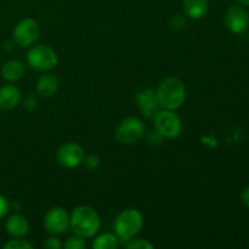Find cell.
<instances>
[{"mask_svg": "<svg viewBox=\"0 0 249 249\" xmlns=\"http://www.w3.org/2000/svg\"><path fill=\"white\" fill-rule=\"evenodd\" d=\"M156 96L160 107L163 109L175 111L182 106L186 99V88L184 83L174 77L165 78L156 90Z\"/></svg>", "mask_w": 249, "mask_h": 249, "instance_id": "6da1fadb", "label": "cell"}, {"mask_svg": "<svg viewBox=\"0 0 249 249\" xmlns=\"http://www.w3.org/2000/svg\"><path fill=\"white\" fill-rule=\"evenodd\" d=\"M100 216L94 208L88 206H80L73 211L70 218V225L72 226L75 235L82 237H92L100 229Z\"/></svg>", "mask_w": 249, "mask_h": 249, "instance_id": "7a4b0ae2", "label": "cell"}, {"mask_svg": "<svg viewBox=\"0 0 249 249\" xmlns=\"http://www.w3.org/2000/svg\"><path fill=\"white\" fill-rule=\"evenodd\" d=\"M142 225V214L138 209H124L118 214L116 221H114V233L119 238V242L124 245L140 232Z\"/></svg>", "mask_w": 249, "mask_h": 249, "instance_id": "3957f363", "label": "cell"}, {"mask_svg": "<svg viewBox=\"0 0 249 249\" xmlns=\"http://www.w3.org/2000/svg\"><path fill=\"white\" fill-rule=\"evenodd\" d=\"M27 62L34 71L46 72L53 70L57 66L58 56L53 48L39 44L29 49L27 53Z\"/></svg>", "mask_w": 249, "mask_h": 249, "instance_id": "277c9868", "label": "cell"}, {"mask_svg": "<svg viewBox=\"0 0 249 249\" xmlns=\"http://www.w3.org/2000/svg\"><path fill=\"white\" fill-rule=\"evenodd\" d=\"M145 134L146 128L142 121L136 117H128L123 119L117 126L114 136H116V140L122 145H133L140 141L145 136Z\"/></svg>", "mask_w": 249, "mask_h": 249, "instance_id": "5b68a950", "label": "cell"}, {"mask_svg": "<svg viewBox=\"0 0 249 249\" xmlns=\"http://www.w3.org/2000/svg\"><path fill=\"white\" fill-rule=\"evenodd\" d=\"M156 130L165 139H175L181 134L182 123L180 117L172 109H160L153 117Z\"/></svg>", "mask_w": 249, "mask_h": 249, "instance_id": "8992f818", "label": "cell"}, {"mask_svg": "<svg viewBox=\"0 0 249 249\" xmlns=\"http://www.w3.org/2000/svg\"><path fill=\"white\" fill-rule=\"evenodd\" d=\"M39 34H40V28L38 22L32 18H24L15 27L14 41L22 48H28L38 40Z\"/></svg>", "mask_w": 249, "mask_h": 249, "instance_id": "52a82bcc", "label": "cell"}, {"mask_svg": "<svg viewBox=\"0 0 249 249\" xmlns=\"http://www.w3.org/2000/svg\"><path fill=\"white\" fill-rule=\"evenodd\" d=\"M70 226V215L62 207H53L44 216V229L50 235H60Z\"/></svg>", "mask_w": 249, "mask_h": 249, "instance_id": "ba28073f", "label": "cell"}, {"mask_svg": "<svg viewBox=\"0 0 249 249\" xmlns=\"http://www.w3.org/2000/svg\"><path fill=\"white\" fill-rule=\"evenodd\" d=\"M85 153L80 145L75 142L63 143L56 152L57 162L65 168H75L84 160Z\"/></svg>", "mask_w": 249, "mask_h": 249, "instance_id": "9c48e42d", "label": "cell"}, {"mask_svg": "<svg viewBox=\"0 0 249 249\" xmlns=\"http://www.w3.org/2000/svg\"><path fill=\"white\" fill-rule=\"evenodd\" d=\"M225 24L232 33H243L249 26V15L247 10L238 5L229 7L225 14Z\"/></svg>", "mask_w": 249, "mask_h": 249, "instance_id": "30bf717a", "label": "cell"}, {"mask_svg": "<svg viewBox=\"0 0 249 249\" xmlns=\"http://www.w3.org/2000/svg\"><path fill=\"white\" fill-rule=\"evenodd\" d=\"M136 102H138V106L142 116H145L146 118H153L156 113L160 111V105H158L156 91L152 89L141 90L136 95Z\"/></svg>", "mask_w": 249, "mask_h": 249, "instance_id": "8fae6325", "label": "cell"}, {"mask_svg": "<svg viewBox=\"0 0 249 249\" xmlns=\"http://www.w3.org/2000/svg\"><path fill=\"white\" fill-rule=\"evenodd\" d=\"M21 101V91L12 84L4 85L0 88V109L10 111L15 108Z\"/></svg>", "mask_w": 249, "mask_h": 249, "instance_id": "7c38bea8", "label": "cell"}, {"mask_svg": "<svg viewBox=\"0 0 249 249\" xmlns=\"http://www.w3.org/2000/svg\"><path fill=\"white\" fill-rule=\"evenodd\" d=\"M5 228H6L7 233L10 236H12L14 238H19L28 233L29 224L24 216L15 214V215H11L7 219Z\"/></svg>", "mask_w": 249, "mask_h": 249, "instance_id": "4fadbf2b", "label": "cell"}, {"mask_svg": "<svg viewBox=\"0 0 249 249\" xmlns=\"http://www.w3.org/2000/svg\"><path fill=\"white\" fill-rule=\"evenodd\" d=\"M184 11L192 19H199L206 16L209 9V0H184Z\"/></svg>", "mask_w": 249, "mask_h": 249, "instance_id": "5bb4252c", "label": "cell"}, {"mask_svg": "<svg viewBox=\"0 0 249 249\" xmlns=\"http://www.w3.org/2000/svg\"><path fill=\"white\" fill-rule=\"evenodd\" d=\"M58 88V79L51 73L43 74L36 82V91L43 97H51Z\"/></svg>", "mask_w": 249, "mask_h": 249, "instance_id": "9a60e30c", "label": "cell"}, {"mask_svg": "<svg viewBox=\"0 0 249 249\" xmlns=\"http://www.w3.org/2000/svg\"><path fill=\"white\" fill-rule=\"evenodd\" d=\"M0 71H1L4 79L11 83L17 82V80H19L24 75V66L17 60H11L5 62V65L2 66Z\"/></svg>", "mask_w": 249, "mask_h": 249, "instance_id": "2e32d148", "label": "cell"}, {"mask_svg": "<svg viewBox=\"0 0 249 249\" xmlns=\"http://www.w3.org/2000/svg\"><path fill=\"white\" fill-rule=\"evenodd\" d=\"M119 245H121V242H119V238L117 237L116 233L106 232L95 238L92 247L95 249H116L119 247Z\"/></svg>", "mask_w": 249, "mask_h": 249, "instance_id": "e0dca14e", "label": "cell"}, {"mask_svg": "<svg viewBox=\"0 0 249 249\" xmlns=\"http://www.w3.org/2000/svg\"><path fill=\"white\" fill-rule=\"evenodd\" d=\"M124 246H125L128 249H153L155 248V246H153L150 241L142 240V238H139V240H133V238H131V240H129L128 242L124 243Z\"/></svg>", "mask_w": 249, "mask_h": 249, "instance_id": "ac0fdd59", "label": "cell"}, {"mask_svg": "<svg viewBox=\"0 0 249 249\" xmlns=\"http://www.w3.org/2000/svg\"><path fill=\"white\" fill-rule=\"evenodd\" d=\"M85 246L87 245H85L84 237H82L79 235L72 236L65 243V248L67 249H84Z\"/></svg>", "mask_w": 249, "mask_h": 249, "instance_id": "d6986e66", "label": "cell"}, {"mask_svg": "<svg viewBox=\"0 0 249 249\" xmlns=\"http://www.w3.org/2000/svg\"><path fill=\"white\" fill-rule=\"evenodd\" d=\"M5 249H33V246L26 240H22V237L14 238L10 242L4 246Z\"/></svg>", "mask_w": 249, "mask_h": 249, "instance_id": "ffe728a7", "label": "cell"}, {"mask_svg": "<svg viewBox=\"0 0 249 249\" xmlns=\"http://www.w3.org/2000/svg\"><path fill=\"white\" fill-rule=\"evenodd\" d=\"M146 140L151 146H160L163 143L164 138L157 130H152L146 134Z\"/></svg>", "mask_w": 249, "mask_h": 249, "instance_id": "44dd1931", "label": "cell"}, {"mask_svg": "<svg viewBox=\"0 0 249 249\" xmlns=\"http://www.w3.org/2000/svg\"><path fill=\"white\" fill-rule=\"evenodd\" d=\"M170 26H172V28L175 29V31H181V29H184L185 26H186V18H185L182 15H175L172 18Z\"/></svg>", "mask_w": 249, "mask_h": 249, "instance_id": "7402d4cb", "label": "cell"}, {"mask_svg": "<svg viewBox=\"0 0 249 249\" xmlns=\"http://www.w3.org/2000/svg\"><path fill=\"white\" fill-rule=\"evenodd\" d=\"M83 163H84L85 167H87L88 169L95 170V169H97V168H99L100 160H99V157H96V156L90 155V156H88V157H84V160H83Z\"/></svg>", "mask_w": 249, "mask_h": 249, "instance_id": "603a6c76", "label": "cell"}, {"mask_svg": "<svg viewBox=\"0 0 249 249\" xmlns=\"http://www.w3.org/2000/svg\"><path fill=\"white\" fill-rule=\"evenodd\" d=\"M44 247L48 249H61L62 245H61L60 240L56 237V235H53L44 242Z\"/></svg>", "mask_w": 249, "mask_h": 249, "instance_id": "cb8c5ba5", "label": "cell"}, {"mask_svg": "<svg viewBox=\"0 0 249 249\" xmlns=\"http://www.w3.org/2000/svg\"><path fill=\"white\" fill-rule=\"evenodd\" d=\"M10 211V203L7 201L6 197H4L2 195H0V219H2L4 216H6V214Z\"/></svg>", "mask_w": 249, "mask_h": 249, "instance_id": "d4e9b609", "label": "cell"}, {"mask_svg": "<svg viewBox=\"0 0 249 249\" xmlns=\"http://www.w3.org/2000/svg\"><path fill=\"white\" fill-rule=\"evenodd\" d=\"M24 107H26L27 109H29V111H32V109H34L36 107V100L34 99V96H28L26 99V101H24Z\"/></svg>", "mask_w": 249, "mask_h": 249, "instance_id": "484cf974", "label": "cell"}, {"mask_svg": "<svg viewBox=\"0 0 249 249\" xmlns=\"http://www.w3.org/2000/svg\"><path fill=\"white\" fill-rule=\"evenodd\" d=\"M241 201H242V203L245 204L246 207H248L249 208V186L246 187V189L242 191V195H241Z\"/></svg>", "mask_w": 249, "mask_h": 249, "instance_id": "4316f807", "label": "cell"}, {"mask_svg": "<svg viewBox=\"0 0 249 249\" xmlns=\"http://www.w3.org/2000/svg\"><path fill=\"white\" fill-rule=\"evenodd\" d=\"M241 5H245V6H249V0H237Z\"/></svg>", "mask_w": 249, "mask_h": 249, "instance_id": "83f0119b", "label": "cell"}, {"mask_svg": "<svg viewBox=\"0 0 249 249\" xmlns=\"http://www.w3.org/2000/svg\"><path fill=\"white\" fill-rule=\"evenodd\" d=\"M248 38H249V34H248Z\"/></svg>", "mask_w": 249, "mask_h": 249, "instance_id": "f1b7e54d", "label": "cell"}]
</instances>
